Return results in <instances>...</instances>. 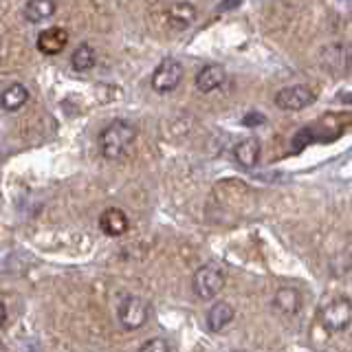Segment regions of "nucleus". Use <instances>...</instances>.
<instances>
[{
    "label": "nucleus",
    "instance_id": "6ab92c4d",
    "mask_svg": "<svg viewBox=\"0 0 352 352\" xmlns=\"http://www.w3.org/2000/svg\"><path fill=\"white\" fill-rule=\"evenodd\" d=\"M262 124H267V117L256 113V110L249 113V115H245V119H242V126H249V128H256V126H262Z\"/></svg>",
    "mask_w": 352,
    "mask_h": 352
},
{
    "label": "nucleus",
    "instance_id": "a211bd4d",
    "mask_svg": "<svg viewBox=\"0 0 352 352\" xmlns=\"http://www.w3.org/2000/svg\"><path fill=\"white\" fill-rule=\"evenodd\" d=\"M139 352H172L168 339L163 337H154V339H148L146 344L139 348Z\"/></svg>",
    "mask_w": 352,
    "mask_h": 352
},
{
    "label": "nucleus",
    "instance_id": "2eb2a0df",
    "mask_svg": "<svg viewBox=\"0 0 352 352\" xmlns=\"http://www.w3.org/2000/svg\"><path fill=\"white\" fill-rule=\"evenodd\" d=\"M55 11H58V5H55L53 0H29L25 9H22V14H25V18L31 25H38V22L53 18Z\"/></svg>",
    "mask_w": 352,
    "mask_h": 352
},
{
    "label": "nucleus",
    "instance_id": "4468645a",
    "mask_svg": "<svg viewBox=\"0 0 352 352\" xmlns=\"http://www.w3.org/2000/svg\"><path fill=\"white\" fill-rule=\"evenodd\" d=\"M29 102V88L25 84H9L3 95H0V108L7 110V113H16L22 106Z\"/></svg>",
    "mask_w": 352,
    "mask_h": 352
},
{
    "label": "nucleus",
    "instance_id": "0eeeda50",
    "mask_svg": "<svg viewBox=\"0 0 352 352\" xmlns=\"http://www.w3.org/2000/svg\"><path fill=\"white\" fill-rule=\"evenodd\" d=\"M198 18V9L192 3H174L165 9V20L174 31L190 29Z\"/></svg>",
    "mask_w": 352,
    "mask_h": 352
},
{
    "label": "nucleus",
    "instance_id": "9d476101",
    "mask_svg": "<svg viewBox=\"0 0 352 352\" xmlns=\"http://www.w3.org/2000/svg\"><path fill=\"white\" fill-rule=\"evenodd\" d=\"M66 44H69V31L62 27L44 29L38 36V51L44 55H58L66 49Z\"/></svg>",
    "mask_w": 352,
    "mask_h": 352
},
{
    "label": "nucleus",
    "instance_id": "39448f33",
    "mask_svg": "<svg viewBox=\"0 0 352 352\" xmlns=\"http://www.w3.org/2000/svg\"><path fill=\"white\" fill-rule=\"evenodd\" d=\"M183 80V66L179 60L165 58L152 73V88L157 93H172Z\"/></svg>",
    "mask_w": 352,
    "mask_h": 352
},
{
    "label": "nucleus",
    "instance_id": "dca6fc26",
    "mask_svg": "<svg viewBox=\"0 0 352 352\" xmlns=\"http://www.w3.org/2000/svg\"><path fill=\"white\" fill-rule=\"evenodd\" d=\"M97 62V55H95V49L91 44H80L75 51H73V58H71V66L77 71V73H86L91 71Z\"/></svg>",
    "mask_w": 352,
    "mask_h": 352
},
{
    "label": "nucleus",
    "instance_id": "f8f14e48",
    "mask_svg": "<svg viewBox=\"0 0 352 352\" xmlns=\"http://www.w3.org/2000/svg\"><path fill=\"white\" fill-rule=\"evenodd\" d=\"M234 317H236L234 306L227 302H216L207 311V328L212 330V333H223V330L234 322Z\"/></svg>",
    "mask_w": 352,
    "mask_h": 352
},
{
    "label": "nucleus",
    "instance_id": "aec40b11",
    "mask_svg": "<svg viewBox=\"0 0 352 352\" xmlns=\"http://www.w3.org/2000/svg\"><path fill=\"white\" fill-rule=\"evenodd\" d=\"M5 324H7V306L3 300H0V328H3Z\"/></svg>",
    "mask_w": 352,
    "mask_h": 352
},
{
    "label": "nucleus",
    "instance_id": "f257e3e1",
    "mask_svg": "<svg viewBox=\"0 0 352 352\" xmlns=\"http://www.w3.org/2000/svg\"><path fill=\"white\" fill-rule=\"evenodd\" d=\"M137 141V128L126 119H115L102 130L99 135V148H102L104 159L119 161L124 159V154L132 148V143Z\"/></svg>",
    "mask_w": 352,
    "mask_h": 352
},
{
    "label": "nucleus",
    "instance_id": "f3484780",
    "mask_svg": "<svg viewBox=\"0 0 352 352\" xmlns=\"http://www.w3.org/2000/svg\"><path fill=\"white\" fill-rule=\"evenodd\" d=\"M322 58H324V62L333 58V62H328V69L330 71L346 69L344 64H348V47H344V44H330V47L324 49Z\"/></svg>",
    "mask_w": 352,
    "mask_h": 352
},
{
    "label": "nucleus",
    "instance_id": "f03ea898",
    "mask_svg": "<svg viewBox=\"0 0 352 352\" xmlns=\"http://www.w3.org/2000/svg\"><path fill=\"white\" fill-rule=\"evenodd\" d=\"M150 317V304L139 295H126L121 297V302L117 306V319L119 326L132 333V330H139L148 324Z\"/></svg>",
    "mask_w": 352,
    "mask_h": 352
},
{
    "label": "nucleus",
    "instance_id": "423d86ee",
    "mask_svg": "<svg viewBox=\"0 0 352 352\" xmlns=\"http://www.w3.org/2000/svg\"><path fill=\"white\" fill-rule=\"evenodd\" d=\"M315 91L308 86H289V88H282V91L275 95V106L282 108V110H304L311 104H315Z\"/></svg>",
    "mask_w": 352,
    "mask_h": 352
},
{
    "label": "nucleus",
    "instance_id": "1a4fd4ad",
    "mask_svg": "<svg viewBox=\"0 0 352 352\" xmlns=\"http://www.w3.org/2000/svg\"><path fill=\"white\" fill-rule=\"evenodd\" d=\"M302 306H304L302 293L297 291L295 286H282V289L273 297V308L280 315H286V317L297 315L302 311Z\"/></svg>",
    "mask_w": 352,
    "mask_h": 352
},
{
    "label": "nucleus",
    "instance_id": "6e6552de",
    "mask_svg": "<svg viewBox=\"0 0 352 352\" xmlns=\"http://www.w3.org/2000/svg\"><path fill=\"white\" fill-rule=\"evenodd\" d=\"M99 229H102L104 234L110 238H119L130 229V220H128L124 209L108 207L102 212V216H99Z\"/></svg>",
    "mask_w": 352,
    "mask_h": 352
},
{
    "label": "nucleus",
    "instance_id": "20e7f679",
    "mask_svg": "<svg viewBox=\"0 0 352 352\" xmlns=\"http://www.w3.org/2000/svg\"><path fill=\"white\" fill-rule=\"evenodd\" d=\"M352 319V304L348 297H337L319 311V322L328 333H344Z\"/></svg>",
    "mask_w": 352,
    "mask_h": 352
},
{
    "label": "nucleus",
    "instance_id": "9b49d317",
    "mask_svg": "<svg viewBox=\"0 0 352 352\" xmlns=\"http://www.w3.org/2000/svg\"><path fill=\"white\" fill-rule=\"evenodd\" d=\"M227 82V71L220 64H207L196 75V88L201 93H214Z\"/></svg>",
    "mask_w": 352,
    "mask_h": 352
},
{
    "label": "nucleus",
    "instance_id": "412c9836",
    "mask_svg": "<svg viewBox=\"0 0 352 352\" xmlns=\"http://www.w3.org/2000/svg\"><path fill=\"white\" fill-rule=\"evenodd\" d=\"M0 53H3V40H0Z\"/></svg>",
    "mask_w": 352,
    "mask_h": 352
},
{
    "label": "nucleus",
    "instance_id": "ddd939ff",
    "mask_svg": "<svg viewBox=\"0 0 352 352\" xmlns=\"http://www.w3.org/2000/svg\"><path fill=\"white\" fill-rule=\"evenodd\" d=\"M260 154H262V146L258 139H242L236 143L234 148V159L238 165L242 168H256L258 161H260Z\"/></svg>",
    "mask_w": 352,
    "mask_h": 352
},
{
    "label": "nucleus",
    "instance_id": "4be33fe9",
    "mask_svg": "<svg viewBox=\"0 0 352 352\" xmlns=\"http://www.w3.org/2000/svg\"><path fill=\"white\" fill-rule=\"evenodd\" d=\"M236 352H242V350H236Z\"/></svg>",
    "mask_w": 352,
    "mask_h": 352
},
{
    "label": "nucleus",
    "instance_id": "7ed1b4c3",
    "mask_svg": "<svg viewBox=\"0 0 352 352\" xmlns=\"http://www.w3.org/2000/svg\"><path fill=\"white\" fill-rule=\"evenodd\" d=\"M225 282L227 275L218 264H205V267H201L194 273L192 286L198 300H216L220 291L225 289Z\"/></svg>",
    "mask_w": 352,
    "mask_h": 352
}]
</instances>
